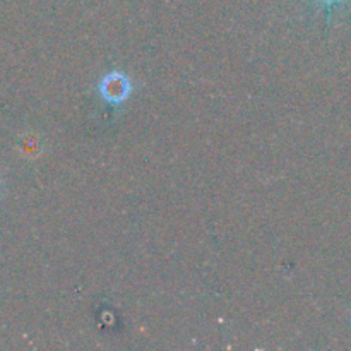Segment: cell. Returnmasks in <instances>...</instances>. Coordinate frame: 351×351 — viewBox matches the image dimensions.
<instances>
[{"mask_svg":"<svg viewBox=\"0 0 351 351\" xmlns=\"http://www.w3.org/2000/svg\"><path fill=\"white\" fill-rule=\"evenodd\" d=\"M99 93H101L106 101L120 103L129 96L130 84L125 75L113 72V74H108L103 79L101 84H99Z\"/></svg>","mask_w":351,"mask_h":351,"instance_id":"6da1fadb","label":"cell"},{"mask_svg":"<svg viewBox=\"0 0 351 351\" xmlns=\"http://www.w3.org/2000/svg\"><path fill=\"white\" fill-rule=\"evenodd\" d=\"M326 2H336V0H326Z\"/></svg>","mask_w":351,"mask_h":351,"instance_id":"7a4b0ae2","label":"cell"}]
</instances>
